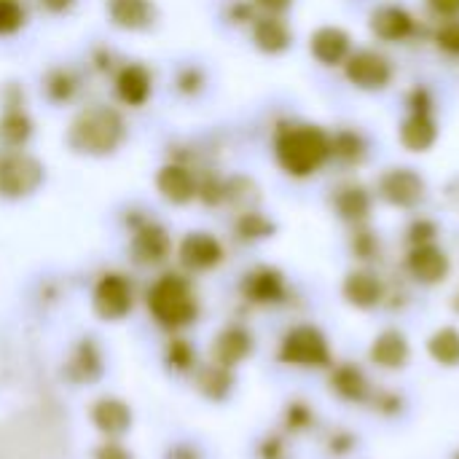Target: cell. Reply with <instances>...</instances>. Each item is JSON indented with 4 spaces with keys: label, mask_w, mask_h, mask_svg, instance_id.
<instances>
[{
    "label": "cell",
    "mask_w": 459,
    "mask_h": 459,
    "mask_svg": "<svg viewBox=\"0 0 459 459\" xmlns=\"http://www.w3.org/2000/svg\"><path fill=\"white\" fill-rule=\"evenodd\" d=\"M129 255L137 266H161L172 255L169 229L159 218L145 215L129 229Z\"/></svg>",
    "instance_id": "ba28073f"
},
{
    "label": "cell",
    "mask_w": 459,
    "mask_h": 459,
    "mask_svg": "<svg viewBox=\"0 0 459 459\" xmlns=\"http://www.w3.org/2000/svg\"><path fill=\"white\" fill-rule=\"evenodd\" d=\"M153 186L164 202H169L175 207H188L199 196V169L191 167L188 161L169 159L156 169Z\"/></svg>",
    "instance_id": "8fae6325"
},
{
    "label": "cell",
    "mask_w": 459,
    "mask_h": 459,
    "mask_svg": "<svg viewBox=\"0 0 459 459\" xmlns=\"http://www.w3.org/2000/svg\"><path fill=\"white\" fill-rule=\"evenodd\" d=\"M94 459H132V455H129L121 444H116V441H105V444L97 449V457Z\"/></svg>",
    "instance_id": "c3c4849f"
},
{
    "label": "cell",
    "mask_w": 459,
    "mask_h": 459,
    "mask_svg": "<svg viewBox=\"0 0 459 459\" xmlns=\"http://www.w3.org/2000/svg\"><path fill=\"white\" fill-rule=\"evenodd\" d=\"M333 210L342 221L347 223H363L368 221L371 215V207H374V196L368 194V188H363L360 183H342L336 191H333Z\"/></svg>",
    "instance_id": "603a6c76"
},
{
    "label": "cell",
    "mask_w": 459,
    "mask_h": 459,
    "mask_svg": "<svg viewBox=\"0 0 459 459\" xmlns=\"http://www.w3.org/2000/svg\"><path fill=\"white\" fill-rule=\"evenodd\" d=\"M105 16L110 27L129 35L153 32L161 22L156 0H105Z\"/></svg>",
    "instance_id": "7c38bea8"
},
{
    "label": "cell",
    "mask_w": 459,
    "mask_h": 459,
    "mask_svg": "<svg viewBox=\"0 0 459 459\" xmlns=\"http://www.w3.org/2000/svg\"><path fill=\"white\" fill-rule=\"evenodd\" d=\"M272 151H274L277 167L288 178H296V180H307L317 175L333 159L331 132L309 121L280 124L274 132Z\"/></svg>",
    "instance_id": "7a4b0ae2"
},
{
    "label": "cell",
    "mask_w": 459,
    "mask_h": 459,
    "mask_svg": "<svg viewBox=\"0 0 459 459\" xmlns=\"http://www.w3.org/2000/svg\"><path fill=\"white\" fill-rule=\"evenodd\" d=\"M0 108H27V89L19 81H5L0 86Z\"/></svg>",
    "instance_id": "7bdbcfd3"
},
{
    "label": "cell",
    "mask_w": 459,
    "mask_h": 459,
    "mask_svg": "<svg viewBox=\"0 0 459 459\" xmlns=\"http://www.w3.org/2000/svg\"><path fill=\"white\" fill-rule=\"evenodd\" d=\"M331 148H333V159L344 161V164H363L368 145L363 140V134H358L355 129H342L336 134H331Z\"/></svg>",
    "instance_id": "4dcf8cb0"
},
{
    "label": "cell",
    "mask_w": 459,
    "mask_h": 459,
    "mask_svg": "<svg viewBox=\"0 0 459 459\" xmlns=\"http://www.w3.org/2000/svg\"><path fill=\"white\" fill-rule=\"evenodd\" d=\"M110 89H113L118 108L143 110L153 100V91H156L153 67L143 59H124L110 75Z\"/></svg>",
    "instance_id": "5b68a950"
},
{
    "label": "cell",
    "mask_w": 459,
    "mask_h": 459,
    "mask_svg": "<svg viewBox=\"0 0 459 459\" xmlns=\"http://www.w3.org/2000/svg\"><path fill=\"white\" fill-rule=\"evenodd\" d=\"M70 377L78 379V382H94L100 379L102 374V358H100V350L94 342H81L70 366H67Z\"/></svg>",
    "instance_id": "f546056e"
},
{
    "label": "cell",
    "mask_w": 459,
    "mask_h": 459,
    "mask_svg": "<svg viewBox=\"0 0 459 459\" xmlns=\"http://www.w3.org/2000/svg\"><path fill=\"white\" fill-rule=\"evenodd\" d=\"M428 352L436 363L455 368L459 366V331L457 328H438L430 342H428Z\"/></svg>",
    "instance_id": "1f68e13d"
},
{
    "label": "cell",
    "mask_w": 459,
    "mask_h": 459,
    "mask_svg": "<svg viewBox=\"0 0 459 459\" xmlns=\"http://www.w3.org/2000/svg\"><path fill=\"white\" fill-rule=\"evenodd\" d=\"M126 140L129 121L124 116V108H118L116 102L81 105L62 134L65 148L83 159H110L126 145Z\"/></svg>",
    "instance_id": "6da1fadb"
},
{
    "label": "cell",
    "mask_w": 459,
    "mask_h": 459,
    "mask_svg": "<svg viewBox=\"0 0 459 459\" xmlns=\"http://www.w3.org/2000/svg\"><path fill=\"white\" fill-rule=\"evenodd\" d=\"M312 420H315L312 409H309L307 403H301V401H293V403L288 406V411H285V422H288V428H293V430L309 428Z\"/></svg>",
    "instance_id": "ee69618b"
},
{
    "label": "cell",
    "mask_w": 459,
    "mask_h": 459,
    "mask_svg": "<svg viewBox=\"0 0 459 459\" xmlns=\"http://www.w3.org/2000/svg\"><path fill=\"white\" fill-rule=\"evenodd\" d=\"M309 54L323 67H342L352 54V35L339 24H323L309 35Z\"/></svg>",
    "instance_id": "e0dca14e"
},
{
    "label": "cell",
    "mask_w": 459,
    "mask_h": 459,
    "mask_svg": "<svg viewBox=\"0 0 459 459\" xmlns=\"http://www.w3.org/2000/svg\"><path fill=\"white\" fill-rule=\"evenodd\" d=\"M169 89L175 91L178 100L183 102H196L207 94L210 89V73L204 65L188 59V62H178L169 78Z\"/></svg>",
    "instance_id": "7402d4cb"
},
{
    "label": "cell",
    "mask_w": 459,
    "mask_h": 459,
    "mask_svg": "<svg viewBox=\"0 0 459 459\" xmlns=\"http://www.w3.org/2000/svg\"><path fill=\"white\" fill-rule=\"evenodd\" d=\"M258 186L253 178L247 175H231L226 178V194H223V204H231V207H239L242 210H253V204L258 202Z\"/></svg>",
    "instance_id": "836d02e7"
},
{
    "label": "cell",
    "mask_w": 459,
    "mask_h": 459,
    "mask_svg": "<svg viewBox=\"0 0 459 459\" xmlns=\"http://www.w3.org/2000/svg\"><path fill=\"white\" fill-rule=\"evenodd\" d=\"M331 390L350 403H360L368 398V379L360 366L355 363H342L331 374Z\"/></svg>",
    "instance_id": "83f0119b"
},
{
    "label": "cell",
    "mask_w": 459,
    "mask_h": 459,
    "mask_svg": "<svg viewBox=\"0 0 459 459\" xmlns=\"http://www.w3.org/2000/svg\"><path fill=\"white\" fill-rule=\"evenodd\" d=\"M148 312L169 331H180L199 317V301L188 277L178 272L161 274L148 288Z\"/></svg>",
    "instance_id": "3957f363"
},
{
    "label": "cell",
    "mask_w": 459,
    "mask_h": 459,
    "mask_svg": "<svg viewBox=\"0 0 459 459\" xmlns=\"http://www.w3.org/2000/svg\"><path fill=\"white\" fill-rule=\"evenodd\" d=\"M428 194L425 178L414 167H390L377 180V196L395 210H414Z\"/></svg>",
    "instance_id": "9c48e42d"
},
{
    "label": "cell",
    "mask_w": 459,
    "mask_h": 459,
    "mask_svg": "<svg viewBox=\"0 0 459 459\" xmlns=\"http://www.w3.org/2000/svg\"><path fill=\"white\" fill-rule=\"evenodd\" d=\"M121 62H124V59H121V54H118L113 46H108V43H94V46L89 48L86 59H83V70H86V73H94V75L110 78Z\"/></svg>",
    "instance_id": "e575fe53"
},
{
    "label": "cell",
    "mask_w": 459,
    "mask_h": 459,
    "mask_svg": "<svg viewBox=\"0 0 459 459\" xmlns=\"http://www.w3.org/2000/svg\"><path fill=\"white\" fill-rule=\"evenodd\" d=\"M86 78H89V73L83 67L70 65V62H54L40 73V81H38L40 100L54 110L73 108L83 97Z\"/></svg>",
    "instance_id": "8992f818"
},
{
    "label": "cell",
    "mask_w": 459,
    "mask_h": 459,
    "mask_svg": "<svg viewBox=\"0 0 459 459\" xmlns=\"http://www.w3.org/2000/svg\"><path fill=\"white\" fill-rule=\"evenodd\" d=\"M452 307H455V312H459V290L455 293V299H452Z\"/></svg>",
    "instance_id": "f907efd6"
},
{
    "label": "cell",
    "mask_w": 459,
    "mask_h": 459,
    "mask_svg": "<svg viewBox=\"0 0 459 459\" xmlns=\"http://www.w3.org/2000/svg\"><path fill=\"white\" fill-rule=\"evenodd\" d=\"M94 312L102 320H121L132 312L134 304V293H132V282L118 274V272H108L100 277V282L94 285Z\"/></svg>",
    "instance_id": "5bb4252c"
},
{
    "label": "cell",
    "mask_w": 459,
    "mask_h": 459,
    "mask_svg": "<svg viewBox=\"0 0 459 459\" xmlns=\"http://www.w3.org/2000/svg\"><path fill=\"white\" fill-rule=\"evenodd\" d=\"M255 16H258V11L250 0H239V3H231L226 8V22L237 24V27H250Z\"/></svg>",
    "instance_id": "b9f144b4"
},
{
    "label": "cell",
    "mask_w": 459,
    "mask_h": 459,
    "mask_svg": "<svg viewBox=\"0 0 459 459\" xmlns=\"http://www.w3.org/2000/svg\"><path fill=\"white\" fill-rule=\"evenodd\" d=\"M347 81L360 91H385L393 83V62L377 48H352L342 65Z\"/></svg>",
    "instance_id": "30bf717a"
},
{
    "label": "cell",
    "mask_w": 459,
    "mask_h": 459,
    "mask_svg": "<svg viewBox=\"0 0 459 459\" xmlns=\"http://www.w3.org/2000/svg\"><path fill=\"white\" fill-rule=\"evenodd\" d=\"M178 258L188 272H212L223 264L226 247L210 231H188L178 245Z\"/></svg>",
    "instance_id": "4fadbf2b"
},
{
    "label": "cell",
    "mask_w": 459,
    "mask_h": 459,
    "mask_svg": "<svg viewBox=\"0 0 459 459\" xmlns=\"http://www.w3.org/2000/svg\"><path fill=\"white\" fill-rule=\"evenodd\" d=\"M428 5L444 19H459V0H428Z\"/></svg>",
    "instance_id": "7dc6e473"
},
{
    "label": "cell",
    "mask_w": 459,
    "mask_h": 459,
    "mask_svg": "<svg viewBox=\"0 0 459 459\" xmlns=\"http://www.w3.org/2000/svg\"><path fill=\"white\" fill-rule=\"evenodd\" d=\"M35 118L30 108H0V148H30Z\"/></svg>",
    "instance_id": "cb8c5ba5"
},
{
    "label": "cell",
    "mask_w": 459,
    "mask_h": 459,
    "mask_svg": "<svg viewBox=\"0 0 459 459\" xmlns=\"http://www.w3.org/2000/svg\"><path fill=\"white\" fill-rule=\"evenodd\" d=\"M91 420H94V425H97L105 436L118 438V436H124V433L129 430V425H132V411H129L126 403H121V401H116V398H102V401L94 403Z\"/></svg>",
    "instance_id": "4316f807"
},
{
    "label": "cell",
    "mask_w": 459,
    "mask_h": 459,
    "mask_svg": "<svg viewBox=\"0 0 459 459\" xmlns=\"http://www.w3.org/2000/svg\"><path fill=\"white\" fill-rule=\"evenodd\" d=\"M352 253L360 258V261H371L377 253H379V239L374 231L368 229H358L355 231V239H352Z\"/></svg>",
    "instance_id": "ab89813d"
},
{
    "label": "cell",
    "mask_w": 459,
    "mask_h": 459,
    "mask_svg": "<svg viewBox=\"0 0 459 459\" xmlns=\"http://www.w3.org/2000/svg\"><path fill=\"white\" fill-rule=\"evenodd\" d=\"M30 24L27 0H0V38H16Z\"/></svg>",
    "instance_id": "d6a6232c"
},
{
    "label": "cell",
    "mask_w": 459,
    "mask_h": 459,
    "mask_svg": "<svg viewBox=\"0 0 459 459\" xmlns=\"http://www.w3.org/2000/svg\"><path fill=\"white\" fill-rule=\"evenodd\" d=\"M40 13H46L48 19H62V16H70L81 0H30Z\"/></svg>",
    "instance_id": "60d3db41"
},
{
    "label": "cell",
    "mask_w": 459,
    "mask_h": 459,
    "mask_svg": "<svg viewBox=\"0 0 459 459\" xmlns=\"http://www.w3.org/2000/svg\"><path fill=\"white\" fill-rule=\"evenodd\" d=\"M455 459H459V452H457V455H455Z\"/></svg>",
    "instance_id": "816d5d0a"
},
{
    "label": "cell",
    "mask_w": 459,
    "mask_h": 459,
    "mask_svg": "<svg viewBox=\"0 0 459 459\" xmlns=\"http://www.w3.org/2000/svg\"><path fill=\"white\" fill-rule=\"evenodd\" d=\"M409 358H411V347H409V342H406V336L401 331H385L371 344V360L379 368L398 371V368H403L409 363Z\"/></svg>",
    "instance_id": "d4e9b609"
},
{
    "label": "cell",
    "mask_w": 459,
    "mask_h": 459,
    "mask_svg": "<svg viewBox=\"0 0 459 459\" xmlns=\"http://www.w3.org/2000/svg\"><path fill=\"white\" fill-rule=\"evenodd\" d=\"M398 140L411 153H428L438 143V121L433 118V113L409 110V116L401 121Z\"/></svg>",
    "instance_id": "ffe728a7"
},
{
    "label": "cell",
    "mask_w": 459,
    "mask_h": 459,
    "mask_svg": "<svg viewBox=\"0 0 459 459\" xmlns=\"http://www.w3.org/2000/svg\"><path fill=\"white\" fill-rule=\"evenodd\" d=\"M234 387V377L226 366H210L199 374V390L210 401H223Z\"/></svg>",
    "instance_id": "d590c367"
},
{
    "label": "cell",
    "mask_w": 459,
    "mask_h": 459,
    "mask_svg": "<svg viewBox=\"0 0 459 459\" xmlns=\"http://www.w3.org/2000/svg\"><path fill=\"white\" fill-rule=\"evenodd\" d=\"M368 30L382 43H403L417 32V19L398 3H382L371 11Z\"/></svg>",
    "instance_id": "9a60e30c"
},
{
    "label": "cell",
    "mask_w": 459,
    "mask_h": 459,
    "mask_svg": "<svg viewBox=\"0 0 459 459\" xmlns=\"http://www.w3.org/2000/svg\"><path fill=\"white\" fill-rule=\"evenodd\" d=\"M255 5V11L261 13H272V16H285L296 0H250Z\"/></svg>",
    "instance_id": "bcb514c9"
},
{
    "label": "cell",
    "mask_w": 459,
    "mask_h": 459,
    "mask_svg": "<svg viewBox=\"0 0 459 459\" xmlns=\"http://www.w3.org/2000/svg\"><path fill=\"white\" fill-rule=\"evenodd\" d=\"M167 360H169L172 368L186 371V368L194 366V347L186 339H172L169 347H167Z\"/></svg>",
    "instance_id": "74e56055"
},
{
    "label": "cell",
    "mask_w": 459,
    "mask_h": 459,
    "mask_svg": "<svg viewBox=\"0 0 459 459\" xmlns=\"http://www.w3.org/2000/svg\"><path fill=\"white\" fill-rule=\"evenodd\" d=\"M280 360L304 368H323L331 363V344L315 325H296L282 336Z\"/></svg>",
    "instance_id": "52a82bcc"
},
{
    "label": "cell",
    "mask_w": 459,
    "mask_h": 459,
    "mask_svg": "<svg viewBox=\"0 0 459 459\" xmlns=\"http://www.w3.org/2000/svg\"><path fill=\"white\" fill-rule=\"evenodd\" d=\"M342 293H344L347 304H352L355 309H374L385 299V285H382V280L374 272L355 269V272H350L344 277Z\"/></svg>",
    "instance_id": "44dd1931"
},
{
    "label": "cell",
    "mask_w": 459,
    "mask_h": 459,
    "mask_svg": "<svg viewBox=\"0 0 459 459\" xmlns=\"http://www.w3.org/2000/svg\"><path fill=\"white\" fill-rule=\"evenodd\" d=\"M46 186V164L27 148H0V199L22 202Z\"/></svg>",
    "instance_id": "277c9868"
},
{
    "label": "cell",
    "mask_w": 459,
    "mask_h": 459,
    "mask_svg": "<svg viewBox=\"0 0 459 459\" xmlns=\"http://www.w3.org/2000/svg\"><path fill=\"white\" fill-rule=\"evenodd\" d=\"M282 457V446L277 444V438H272L269 444H264V459H280Z\"/></svg>",
    "instance_id": "681fc988"
},
{
    "label": "cell",
    "mask_w": 459,
    "mask_h": 459,
    "mask_svg": "<svg viewBox=\"0 0 459 459\" xmlns=\"http://www.w3.org/2000/svg\"><path fill=\"white\" fill-rule=\"evenodd\" d=\"M242 293L253 304H277L288 293L285 274L274 266H255L242 277Z\"/></svg>",
    "instance_id": "d6986e66"
},
{
    "label": "cell",
    "mask_w": 459,
    "mask_h": 459,
    "mask_svg": "<svg viewBox=\"0 0 459 459\" xmlns=\"http://www.w3.org/2000/svg\"><path fill=\"white\" fill-rule=\"evenodd\" d=\"M436 43H438V48H444L446 54L459 56V19H446V22L438 27Z\"/></svg>",
    "instance_id": "f35d334b"
},
{
    "label": "cell",
    "mask_w": 459,
    "mask_h": 459,
    "mask_svg": "<svg viewBox=\"0 0 459 459\" xmlns=\"http://www.w3.org/2000/svg\"><path fill=\"white\" fill-rule=\"evenodd\" d=\"M409 110H420V113H433V94L425 89V86H414L409 91V100H406Z\"/></svg>",
    "instance_id": "f6af8a7d"
},
{
    "label": "cell",
    "mask_w": 459,
    "mask_h": 459,
    "mask_svg": "<svg viewBox=\"0 0 459 459\" xmlns=\"http://www.w3.org/2000/svg\"><path fill=\"white\" fill-rule=\"evenodd\" d=\"M406 237H409V245H411V247H417V245H430V242H436V237H438V226H436V221H430V218H417V221L409 226Z\"/></svg>",
    "instance_id": "8d00e7d4"
},
{
    "label": "cell",
    "mask_w": 459,
    "mask_h": 459,
    "mask_svg": "<svg viewBox=\"0 0 459 459\" xmlns=\"http://www.w3.org/2000/svg\"><path fill=\"white\" fill-rule=\"evenodd\" d=\"M250 352H253V336L245 328H237V325L221 331L218 339L212 342V358H215L218 366H226V368L242 363Z\"/></svg>",
    "instance_id": "484cf974"
},
{
    "label": "cell",
    "mask_w": 459,
    "mask_h": 459,
    "mask_svg": "<svg viewBox=\"0 0 459 459\" xmlns=\"http://www.w3.org/2000/svg\"><path fill=\"white\" fill-rule=\"evenodd\" d=\"M274 231H277L274 221H272L269 215L258 212L255 207H253V210H242V212H237V218H234V237H237L239 242H247V245L264 242V239H269Z\"/></svg>",
    "instance_id": "f1b7e54d"
},
{
    "label": "cell",
    "mask_w": 459,
    "mask_h": 459,
    "mask_svg": "<svg viewBox=\"0 0 459 459\" xmlns=\"http://www.w3.org/2000/svg\"><path fill=\"white\" fill-rule=\"evenodd\" d=\"M250 30V40L253 46L266 54V56H282L293 48V27L285 16H272V13H258L253 19Z\"/></svg>",
    "instance_id": "2e32d148"
},
{
    "label": "cell",
    "mask_w": 459,
    "mask_h": 459,
    "mask_svg": "<svg viewBox=\"0 0 459 459\" xmlns=\"http://www.w3.org/2000/svg\"><path fill=\"white\" fill-rule=\"evenodd\" d=\"M406 269H409V274L420 285H438V282H444L449 277L452 261H449V255H446L444 247H438L436 242H430V245H417V247L409 250Z\"/></svg>",
    "instance_id": "ac0fdd59"
}]
</instances>
